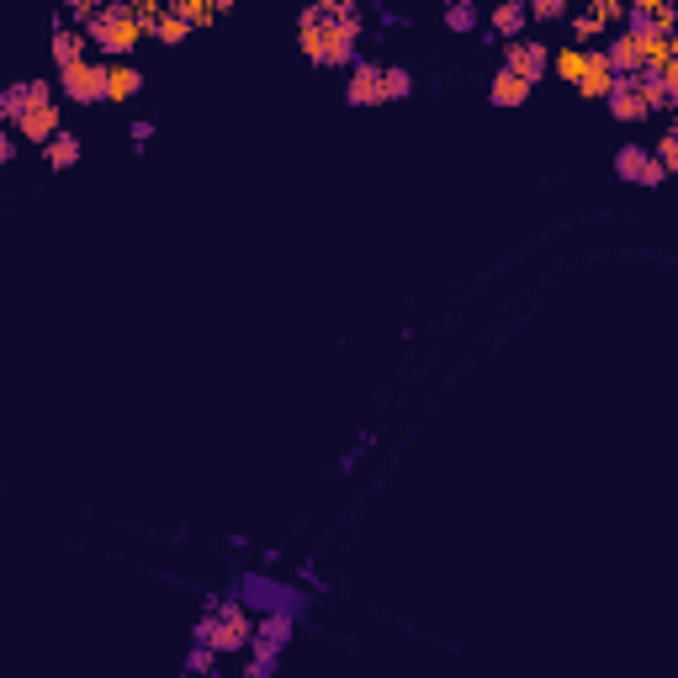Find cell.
Instances as JSON below:
<instances>
[{"mask_svg":"<svg viewBox=\"0 0 678 678\" xmlns=\"http://www.w3.org/2000/svg\"><path fill=\"white\" fill-rule=\"evenodd\" d=\"M17 159V138L11 132H0V165H11Z\"/></svg>","mask_w":678,"mask_h":678,"instance_id":"32","label":"cell"},{"mask_svg":"<svg viewBox=\"0 0 678 678\" xmlns=\"http://www.w3.org/2000/svg\"><path fill=\"white\" fill-rule=\"evenodd\" d=\"M445 27H451V32H478V6H472V0L445 6Z\"/></svg>","mask_w":678,"mask_h":678,"instance_id":"25","label":"cell"},{"mask_svg":"<svg viewBox=\"0 0 678 678\" xmlns=\"http://www.w3.org/2000/svg\"><path fill=\"white\" fill-rule=\"evenodd\" d=\"M59 128H65V122H59V101H53V107H32L22 122H17V132H22L27 144H48Z\"/></svg>","mask_w":678,"mask_h":678,"instance_id":"18","label":"cell"},{"mask_svg":"<svg viewBox=\"0 0 678 678\" xmlns=\"http://www.w3.org/2000/svg\"><path fill=\"white\" fill-rule=\"evenodd\" d=\"M80 154H86L80 132L59 128V132H53V138L43 144V165H48V170H75V165H80Z\"/></svg>","mask_w":678,"mask_h":678,"instance_id":"14","label":"cell"},{"mask_svg":"<svg viewBox=\"0 0 678 678\" xmlns=\"http://www.w3.org/2000/svg\"><path fill=\"white\" fill-rule=\"evenodd\" d=\"M86 32H80V27H69L65 17H59V22H53V65L59 69H69V65H80V59H86Z\"/></svg>","mask_w":678,"mask_h":678,"instance_id":"16","label":"cell"},{"mask_svg":"<svg viewBox=\"0 0 678 678\" xmlns=\"http://www.w3.org/2000/svg\"><path fill=\"white\" fill-rule=\"evenodd\" d=\"M138 90H144L138 65H107V101H132Z\"/></svg>","mask_w":678,"mask_h":678,"instance_id":"21","label":"cell"},{"mask_svg":"<svg viewBox=\"0 0 678 678\" xmlns=\"http://www.w3.org/2000/svg\"><path fill=\"white\" fill-rule=\"evenodd\" d=\"M366 38V17L355 0H318L297 17V48H303L307 65L318 69H340L355 65V43Z\"/></svg>","mask_w":678,"mask_h":678,"instance_id":"1","label":"cell"},{"mask_svg":"<svg viewBox=\"0 0 678 678\" xmlns=\"http://www.w3.org/2000/svg\"><path fill=\"white\" fill-rule=\"evenodd\" d=\"M583 59H589V48H578V43H562L557 48V59H551V75L562 80V86H578V75H583Z\"/></svg>","mask_w":678,"mask_h":678,"instance_id":"23","label":"cell"},{"mask_svg":"<svg viewBox=\"0 0 678 678\" xmlns=\"http://www.w3.org/2000/svg\"><path fill=\"white\" fill-rule=\"evenodd\" d=\"M149 38H154V43H165V48H176V43H186V38H191V27L176 22V17L165 11V17H159V27H154Z\"/></svg>","mask_w":678,"mask_h":678,"instance_id":"26","label":"cell"},{"mask_svg":"<svg viewBox=\"0 0 678 678\" xmlns=\"http://www.w3.org/2000/svg\"><path fill=\"white\" fill-rule=\"evenodd\" d=\"M271 674H276V657H261V652L249 657V668H244V678H271Z\"/></svg>","mask_w":678,"mask_h":678,"instance_id":"31","label":"cell"},{"mask_svg":"<svg viewBox=\"0 0 678 678\" xmlns=\"http://www.w3.org/2000/svg\"><path fill=\"white\" fill-rule=\"evenodd\" d=\"M488 22H493V38H503V43H514V38H525V6H520V0H503L499 11H493V17H488Z\"/></svg>","mask_w":678,"mask_h":678,"instance_id":"19","label":"cell"},{"mask_svg":"<svg viewBox=\"0 0 678 678\" xmlns=\"http://www.w3.org/2000/svg\"><path fill=\"white\" fill-rule=\"evenodd\" d=\"M176 22H186V27H213L218 22V0H170L165 6Z\"/></svg>","mask_w":678,"mask_h":678,"instance_id":"22","label":"cell"},{"mask_svg":"<svg viewBox=\"0 0 678 678\" xmlns=\"http://www.w3.org/2000/svg\"><path fill=\"white\" fill-rule=\"evenodd\" d=\"M525 17L530 22H562L568 6H562V0H535V6H525Z\"/></svg>","mask_w":678,"mask_h":678,"instance_id":"30","label":"cell"},{"mask_svg":"<svg viewBox=\"0 0 678 678\" xmlns=\"http://www.w3.org/2000/svg\"><path fill=\"white\" fill-rule=\"evenodd\" d=\"M382 96H387V101H409V96H414V75L403 65H387L382 69Z\"/></svg>","mask_w":678,"mask_h":678,"instance_id":"24","label":"cell"},{"mask_svg":"<svg viewBox=\"0 0 678 678\" xmlns=\"http://www.w3.org/2000/svg\"><path fill=\"white\" fill-rule=\"evenodd\" d=\"M292 626H297V615L292 610H271V615H255V652L261 657H282V647L292 641Z\"/></svg>","mask_w":678,"mask_h":678,"instance_id":"11","label":"cell"},{"mask_svg":"<svg viewBox=\"0 0 678 678\" xmlns=\"http://www.w3.org/2000/svg\"><path fill=\"white\" fill-rule=\"evenodd\" d=\"M149 138H154V122H132V144H138V149H144Z\"/></svg>","mask_w":678,"mask_h":678,"instance_id":"33","label":"cell"},{"mask_svg":"<svg viewBox=\"0 0 678 678\" xmlns=\"http://www.w3.org/2000/svg\"><path fill=\"white\" fill-rule=\"evenodd\" d=\"M547 65H551V48L535 43V38L503 43V69H509L514 80H525V86H541V80H547Z\"/></svg>","mask_w":678,"mask_h":678,"instance_id":"5","label":"cell"},{"mask_svg":"<svg viewBox=\"0 0 678 678\" xmlns=\"http://www.w3.org/2000/svg\"><path fill=\"white\" fill-rule=\"evenodd\" d=\"M159 17H165V6H159V0H132V22L144 27V38L159 27Z\"/></svg>","mask_w":678,"mask_h":678,"instance_id":"29","label":"cell"},{"mask_svg":"<svg viewBox=\"0 0 678 678\" xmlns=\"http://www.w3.org/2000/svg\"><path fill=\"white\" fill-rule=\"evenodd\" d=\"M249 636H255V615L244 610V599H228L197 620V647H213V652H244Z\"/></svg>","mask_w":678,"mask_h":678,"instance_id":"3","label":"cell"},{"mask_svg":"<svg viewBox=\"0 0 678 678\" xmlns=\"http://www.w3.org/2000/svg\"><path fill=\"white\" fill-rule=\"evenodd\" d=\"M652 159L662 165V176H674V170H678V132H674V128L657 138V154H652Z\"/></svg>","mask_w":678,"mask_h":678,"instance_id":"27","label":"cell"},{"mask_svg":"<svg viewBox=\"0 0 678 678\" xmlns=\"http://www.w3.org/2000/svg\"><path fill=\"white\" fill-rule=\"evenodd\" d=\"M615 176L620 180H631V186H647V191H657V186H662V165H657L652 154L641 149V144H626V149L615 154Z\"/></svg>","mask_w":678,"mask_h":678,"instance_id":"7","label":"cell"},{"mask_svg":"<svg viewBox=\"0 0 678 678\" xmlns=\"http://www.w3.org/2000/svg\"><path fill=\"white\" fill-rule=\"evenodd\" d=\"M59 90H65L75 107H96V101H107V65L80 59V65L59 69Z\"/></svg>","mask_w":678,"mask_h":678,"instance_id":"4","label":"cell"},{"mask_svg":"<svg viewBox=\"0 0 678 678\" xmlns=\"http://www.w3.org/2000/svg\"><path fill=\"white\" fill-rule=\"evenodd\" d=\"M615 22H626V0H593L583 17H572V43L589 48V38H605Z\"/></svg>","mask_w":678,"mask_h":678,"instance_id":"6","label":"cell"},{"mask_svg":"<svg viewBox=\"0 0 678 678\" xmlns=\"http://www.w3.org/2000/svg\"><path fill=\"white\" fill-rule=\"evenodd\" d=\"M605 107H610L615 122H647L652 111L641 107V96H636V80H620V86L605 96Z\"/></svg>","mask_w":678,"mask_h":678,"instance_id":"17","label":"cell"},{"mask_svg":"<svg viewBox=\"0 0 678 678\" xmlns=\"http://www.w3.org/2000/svg\"><path fill=\"white\" fill-rule=\"evenodd\" d=\"M615 86H620V80H615V69H610V59H605V48H589V59H583V75H578V96H583V101H605Z\"/></svg>","mask_w":678,"mask_h":678,"instance_id":"12","label":"cell"},{"mask_svg":"<svg viewBox=\"0 0 678 678\" xmlns=\"http://www.w3.org/2000/svg\"><path fill=\"white\" fill-rule=\"evenodd\" d=\"M605 59H610L615 80H636V75H641V53H636L631 32H615L610 43H605Z\"/></svg>","mask_w":678,"mask_h":678,"instance_id":"15","label":"cell"},{"mask_svg":"<svg viewBox=\"0 0 678 678\" xmlns=\"http://www.w3.org/2000/svg\"><path fill=\"white\" fill-rule=\"evenodd\" d=\"M86 43H96L101 53H111V59H128L132 48L149 43V38H144V27L132 22L128 0H117V6H96V17L86 22Z\"/></svg>","mask_w":678,"mask_h":678,"instance_id":"2","label":"cell"},{"mask_svg":"<svg viewBox=\"0 0 678 678\" xmlns=\"http://www.w3.org/2000/svg\"><path fill=\"white\" fill-rule=\"evenodd\" d=\"M32 107H53V86H48V80H22V86H11L0 96V117H6L11 128H17Z\"/></svg>","mask_w":678,"mask_h":678,"instance_id":"8","label":"cell"},{"mask_svg":"<svg viewBox=\"0 0 678 678\" xmlns=\"http://www.w3.org/2000/svg\"><path fill=\"white\" fill-rule=\"evenodd\" d=\"M382 65L372 59H355L351 65V80H345V107H382Z\"/></svg>","mask_w":678,"mask_h":678,"instance_id":"10","label":"cell"},{"mask_svg":"<svg viewBox=\"0 0 678 678\" xmlns=\"http://www.w3.org/2000/svg\"><path fill=\"white\" fill-rule=\"evenodd\" d=\"M636 53H641V75H668L678 65V38L674 32H631Z\"/></svg>","mask_w":678,"mask_h":678,"instance_id":"9","label":"cell"},{"mask_svg":"<svg viewBox=\"0 0 678 678\" xmlns=\"http://www.w3.org/2000/svg\"><path fill=\"white\" fill-rule=\"evenodd\" d=\"M186 678H191V674H186Z\"/></svg>","mask_w":678,"mask_h":678,"instance_id":"34","label":"cell"},{"mask_svg":"<svg viewBox=\"0 0 678 678\" xmlns=\"http://www.w3.org/2000/svg\"><path fill=\"white\" fill-rule=\"evenodd\" d=\"M530 90H535V86H525V80H514L509 69H499V75H493V86H488V101H493V107H525Z\"/></svg>","mask_w":678,"mask_h":678,"instance_id":"20","label":"cell"},{"mask_svg":"<svg viewBox=\"0 0 678 678\" xmlns=\"http://www.w3.org/2000/svg\"><path fill=\"white\" fill-rule=\"evenodd\" d=\"M186 674H191V678H213V674H218V652H213V647H197V652L186 657Z\"/></svg>","mask_w":678,"mask_h":678,"instance_id":"28","label":"cell"},{"mask_svg":"<svg viewBox=\"0 0 678 678\" xmlns=\"http://www.w3.org/2000/svg\"><path fill=\"white\" fill-rule=\"evenodd\" d=\"M244 599L255 605V615H271V610H292V615H297V605H303V593L292 599V589L271 583V578H249V583H244Z\"/></svg>","mask_w":678,"mask_h":678,"instance_id":"13","label":"cell"}]
</instances>
